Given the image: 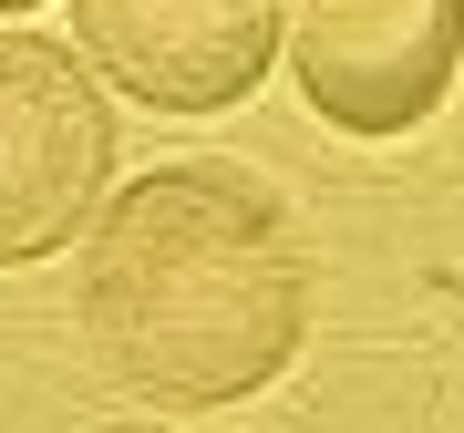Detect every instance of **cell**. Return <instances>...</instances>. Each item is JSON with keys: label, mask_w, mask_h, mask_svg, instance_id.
Returning a JSON list of instances; mask_svg holds the SVG:
<instances>
[{"label": "cell", "mask_w": 464, "mask_h": 433, "mask_svg": "<svg viewBox=\"0 0 464 433\" xmlns=\"http://www.w3.org/2000/svg\"><path fill=\"white\" fill-rule=\"evenodd\" d=\"M93 361L155 413H227L299 361L310 268L289 207L237 166H155L83 216Z\"/></svg>", "instance_id": "1"}, {"label": "cell", "mask_w": 464, "mask_h": 433, "mask_svg": "<svg viewBox=\"0 0 464 433\" xmlns=\"http://www.w3.org/2000/svg\"><path fill=\"white\" fill-rule=\"evenodd\" d=\"M289 83L331 134L392 145L444 114L464 72V0H289Z\"/></svg>", "instance_id": "2"}, {"label": "cell", "mask_w": 464, "mask_h": 433, "mask_svg": "<svg viewBox=\"0 0 464 433\" xmlns=\"http://www.w3.org/2000/svg\"><path fill=\"white\" fill-rule=\"evenodd\" d=\"M114 186V103L72 52L0 32V268L83 237Z\"/></svg>", "instance_id": "3"}, {"label": "cell", "mask_w": 464, "mask_h": 433, "mask_svg": "<svg viewBox=\"0 0 464 433\" xmlns=\"http://www.w3.org/2000/svg\"><path fill=\"white\" fill-rule=\"evenodd\" d=\"M289 0H72V42L155 114H227L268 83Z\"/></svg>", "instance_id": "4"}, {"label": "cell", "mask_w": 464, "mask_h": 433, "mask_svg": "<svg viewBox=\"0 0 464 433\" xmlns=\"http://www.w3.org/2000/svg\"><path fill=\"white\" fill-rule=\"evenodd\" d=\"M0 11H42V0H0Z\"/></svg>", "instance_id": "5"}]
</instances>
